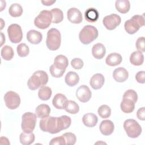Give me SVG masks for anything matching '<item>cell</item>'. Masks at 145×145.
Returning a JSON list of instances; mask_svg holds the SVG:
<instances>
[{
  "mask_svg": "<svg viewBox=\"0 0 145 145\" xmlns=\"http://www.w3.org/2000/svg\"><path fill=\"white\" fill-rule=\"evenodd\" d=\"M71 120L69 116L63 115L59 117L48 116L40 121V128L44 132L56 134L63 130L69 128Z\"/></svg>",
  "mask_w": 145,
  "mask_h": 145,
  "instance_id": "cell-1",
  "label": "cell"
},
{
  "mask_svg": "<svg viewBox=\"0 0 145 145\" xmlns=\"http://www.w3.org/2000/svg\"><path fill=\"white\" fill-rule=\"evenodd\" d=\"M48 82V75L43 70H37L33 72L27 82L29 89L35 90L39 87L45 86Z\"/></svg>",
  "mask_w": 145,
  "mask_h": 145,
  "instance_id": "cell-2",
  "label": "cell"
},
{
  "mask_svg": "<svg viewBox=\"0 0 145 145\" xmlns=\"http://www.w3.org/2000/svg\"><path fill=\"white\" fill-rule=\"evenodd\" d=\"M98 35V30L96 27L91 25H87L80 31L79 38L82 43L87 45L96 39Z\"/></svg>",
  "mask_w": 145,
  "mask_h": 145,
  "instance_id": "cell-3",
  "label": "cell"
},
{
  "mask_svg": "<svg viewBox=\"0 0 145 145\" xmlns=\"http://www.w3.org/2000/svg\"><path fill=\"white\" fill-rule=\"evenodd\" d=\"M61 42V35L60 32L56 28H52L48 30L46 40L47 48L52 51L57 50Z\"/></svg>",
  "mask_w": 145,
  "mask_h": 145,
  "instance_id": "cell-4",
  "label": "cell"
},
{
  "mask_svg": "<svg viewBox=\"0 0 145 145\" xmlns=\"http://www.w3.org/2000/svg\"><path fill=\"white\" fill-rule=\"evenodd\" d=\"M144 25V18L143 16L135 15L130 19L127 20L125 22L124 27L127 33L133 35L136 33Z\"/></svg>",
  "mask_w": 145,
  "mask_h": 145,
  "instance_id": "cell-5",
  "label": "cell"
},
{
  "mask_svg": "<svg viewBox=\"0 0 145 145\" xmlns=\"http://www.w3.org/2000/svg\"><path fill=\"white\" fill-rule=\"evenodd\" d=\"M123 128L127 135L131 138H138L142 133V127L134 119H127L123 123Z\"/></svg>",
  "mask_w": 145,
  "mask_h": 145,
  "instance_id": "cell-6",
  "label": "cell"
},
{
  "mask_svg": "<svg viewBox=\"0 0 145 145\" xmlns=\"http://www.w3.org/2000/svg\"><path fill=\"white\" fill-rule=\"evenodd\" d=\"M52 22V14L46 10H42L35 18L34 24L36 27L44 29L49 27Z\"/></svg>",
  "mask_w": 145,
  "mask_h": 145,
  "instance_id": "cell-7",
  "label": "cell"
},
{
  "mask_svg": "<svg viewBox=\"0 0 145 145\" xmlns=\"http://www.w3.org/2000/svg\"><path fill=\"white\" fill-rule=\"evenodd\" d=\"M37 120V116L32 112L24 113L22 117L21 127L23 131L32 133L35 129Z\"/></svg>",
  "mask_w": 145,
  "mask_h": 145,
  "instance_id": "cell-8",
  "label": "cell"
},
{
  "mask_svg": "<svg viewBox=\"0 0 145 145\" xmlns=\"http://www.w3.org/2000/svg\"><path fill=\"white\" fill-rule=\"evenodd\" d=\"M7 34L11 42L18 43L23 38V32L21 27L16 23L11 24L7 28Z\"/></svg>",
  "mask_w": 145,
  "mask_h": 145,
  "instance_id": "cell-9",
  "label": "cell"
},
{
  "mask_svg": "<svg viewBox=\"0 0 145 145\" xmlns=\"http://www.w3.org/2000/svg\"><path fill=\"white\" fill-rule=\"evenodd\" d=\"M6 106L10 109H15L20 104V98L18 93L14 91H8L4 96Z\"/></svg>",
  "mask_w": 145,
  "mask_h": 145,
  "instance_id": "cell-10",
  "label": "cell"
},
{
  "mask_svg": "<svg viewBox=\"0 0 145 145\" xmlns=\"http://www.w3.org/2000/svg\"><path fill=\"white\" fill-rule=\"evenodd\" d=\"M121 22V17L116 14H112L105 16L103 19V23L104 27L108 30H113Z\"/></svg>",
  "mask_w": 145,
  "mask_h": 145,
  "instance_id": "cell-11",
  "label": "cell"
},
{
  "mask_svg": "<svg viewBox=\"0 0 145 145\" xmlns=\"http://www.w3.org/2000/svg\"><path fill=\"white\" fill-rule=\"evenodd\" d=\"M76 96L80 101L86 103L90 100L92 96V92L87 86L82 85L76 89Z\"/></svg>",
  "mask_w": 145,
  "mask_h": 145,
  "instance_id": "cell-12",
  "label": "cell"
},
{
  "mask_svg": "<svg viewBox=\"0 0 145 145\" xmlns=\"http://www.w3.org/2000/svg\"><path fill=\"white\" fill-rule=\"evenodd\" d=\"M68 20L72 23L79 24L83 20L82 14L80 11L75 7H71L67 11Z\"/></svg>",
  "mask_w": 145,
  "mask_h": 145,
  "instance_id": "cell-13",
  "label": "cell"
},
{
  "mask_svg": "<svg viewBox=\"0 0 145 145\" xmlns=\"http://www.w3.org/2000/svg\"><path fill=\"white\" fill-rule=\"evenodd\" d=\"M99 129L101 133L104 135H109L114 131V125L113 122L109 120H105L101 121Z\"/></svg>",
  "mask_w": 145,
  "mask_h": 145,
  "instance_id": "cell-14",
  "label": "cell"
},
{
  "mask_svg": "<svg viewBox=\"0 0 145 145\" xmlns=\"http://www.w3.org/2000/svg\"><path fill=\"white\" fill-rule=\"evenodd\" d=\"M135 103L136 102L131 99L123 97V99L120 104L122 111L125 113L133 112L135 109Z\"/></svg>",
  "mask_w": 145,
  "mask_h": 145,
  "instance_id": "cell-15",
  "label": "cell"
},
{
  "mask_svg": "<svg viewBox=\"0 0 145 145\" xmlns=\"http://www.w3.org/2000/svg\"><path fill=\"white\" fill-rule=\"evenodd\" d=\"M129 76L128 71L122 67H120L116 69L113 72V77L114 79L119 83L125 82Z\"/></svg>",
  "mask_w": 145,
  "mask_h": 145,
  "instance_id": "cell-16",
  "label": "cell"
},
{
  "mask_svg": "<svg viewBox=\"0 0 145 145\" xmlns=\"http://www.w3.org/2000/svg\"><path fill=\"white\" fill-rule=\"evenodd\" d=\"M104 76L100 73L94 74L91 78L89 84L94 89H99L101 88L104 84Z\"/></svg>",
  "mask_w": 145,
  "mask_h": 145,
  "instance_id": "cell-17",
  "label": "cell"
},
{
  "mask_svg": "<svg viewBox=\"0 0 145 145\" xmlns=\"http://www.w3.org/2000/svg\"><path fill=\"white\" fill-rule=\"evenodd\" d=\"M27 39L32 44H37L42 41V35L39 31L35 29H31L27 33Z\"/></svg>",
  "mask_w": 145,
  "mask_h": 145,
  "instance_id": "cell-18",
  "label": "cell"
},
{
  "mask_svg": "<svg viewBox=\"0 0 145 145\" xmlns=\"http://www.w3.org/2000/svg\"><path fill=\"white\" fill-rule=\"evenodd\" d=\"M82 121L86 126L93 127L96 125L98 121V118L96 114L92 113H88L83 116Z\"/></svg>",
  "mask_w": 145,
  "mask_h": 145,
  "instance_id": "cell-19",
  "label": "cell"
},
{
  "mask_svg": "<svg viewBox=\"0 0 145 145\" xmlns=\"http://www.w3.org/2000/svg\"><path fill=\"white\" fill-rule=\"evenodd\" d=\"M106 53L105 46L101 43H97L95 44L92 48V56L98 59H102Z\"/></svg>",
  "mask_w": 145,
  "mask_h": 145,
  "instance_id": "cell-20",
  "label": "cell"
},
{
  "mask_svg": "<svg viewBox=\"0 0 145 145\" xmlns=\"http://www.w3.org/2000/svg\"><path fill=\"white\" fill-rule=\"evenodd\" d=\"M122 60L121 54L117 53H112L106 58L105 63L110 66H115L120 65Z\"/></svg>",
  "mask_w": 145,
  "mask_h": 145,
  "instance_id": "cell-21",
  "label": "cell"
},
{
  "mask_svg": "<svg viewBox=\"0 0 145 145\" xmlns=\"http://www.w3.org/2000/svg\"><path fill=\"white\" fill-rule=\"evenodd\" d=\"M67 97L62 93H57L52 100L53 105L58 109H63Z\"/></svg>",
  "mask_w": 145,
  "mask_h": 145,
  "instance_id": "cell-22",
  "label": "cell"
},
{
  "mask_svg": "<svg viewBox=\"0 0 145 145\" xmlns=\"http://www.w3.org/2000/svg\"><path fill=\"white\" fill-rule=\"evenodd\" d=\"M50 113V106L45 104H41L38 105L35 109V113L40 118H43L49 116Z\"/></svg>",
  "mask_w": 145,
  "mask_h": 145,
  "instance_id": "cell-23",
  "label": "cell"
},
{
  "mask_svg": "<svg viewBox=\"0 0 145 145\" xmlns=\"http://www.w3.org/2000/svg\"><path fill=\"white\" fill-rule=\"evenodd\" d=\"M65 83L70 87H73L76 85L79 81L78 74L74 71H69L67 73L65 78Z\"/></svg>",
  "mask_w": 145,
  "mask_h": 145,
  "instance_id": "cell-24",
  "label": "cell"
},
{
  "mask_svg": "<svg viewBox=\"0 0 145 145\" xmlns=\"http://www.w3.org/2000/svg\"><path fill=\"white\" fill-rule=\"evenodd\" d=\"M130 62L134 66H140L144 62V56L140 51L133 52L130 56Z\"/></svg>",
  "mask_w": 145,
  "mask_h": 145,
  "instance_id": "cell-25",
  "label": "cell"
},
{
  "mask_svg": "<svg viewBox=\"0 0 145 145\" xmlns=\"http://www.w3.org/2000/svg\"><path fill=\"white\" fill-rule=\"evenodd\" d=\"M69 65L67 58L63 55H58L54 60V65L60 70H65Z\"/></svg>",
  "mask_w": 145,
  "mask_h": 145,
  "instance_id": "cell-26",
  "label": "cell"
},
{
  "mask_svg": "<svg viewBox=\"0 0 145 145\" xmlns=\"http://www.w3.org/2000/svg\"><path fill=\"white\" fill-rule=\"evenodd\" d=\"M85 19L90 23H93L97 20L99 17L98 11L95 8H88L84 12Z\"/></svg>",
  "mask_w": 145,
  "mask_h": 145,
  "instance_id": "cell-27",
  "label": "cell"
},
{
  "mask_svg": "<svg viewBox=\"0 0 145 145\" xmlns=\"http://www.w3.org/2000/svg\"><path fill=\"white\" fill-rule=\"evenodd\" d=\"M115 6L118 12L126 14L130 10V3L128 0H117L115 2Z\"/></svg>",
  "mask_w": 145,
  "mask_h": 145,
  "instance_id": "cell-28",
  "label": "cell"
},
{
  "mask_svg": "<svg viewBox=\"0 0 145 145\" xmlns=\"http://www.w3.org/2000/svg\"><path fill=\"white\" fill-rule=\"evenodd\" d=\"M35 134L32 133L23 132L20 134V142L23 145H29L33 143L35 141Z\"/></svg>",
  "mask_w": 145,
  "mask_h": 145,
  "instance_id": "cell-29",
  "label": "cell"
},
{
  "mask_svg": "<svg viewBox=\"0 0 145 145\" xmlns=\"http://www.w3.org/2000/svg\"><path fill=\"white\" fill-rule=\"evenodd\" d=\"M64 109L69 113L75 114L79 111V106L73 100H67L65 104Z\"/></svg>",
  "mask_w": 145,
  "mask_h": 145,
  "instance_id": "cell-30",
  "label": "cell"
},
{
  "mask_svg": "<svg viewBox=\"0 0 145 145\" xmlns=\"http://www.w3.org/2000/svg\"><path fill=\"white\" fill-rule=\"evenodd\" d=\"M52 94V89L47 86H42L40 87L38 91L39 97L43 101L48 100Z\"/></svg>",
  "mask_w": 145,
  "mask_h": 145,
  "instance_id": "cell-31",
  "label": "cell"
},
{
  "mask_svg": "<svg viewBox=\"0 0 145 145\" xmlns=\"http://www.w3.org/2000/svg\"><path fill=\"white\" fill-rule=\"evenodd\" d=\"M1 55L2 58L5 60L10 61L14 55L13 49L10 46L5 45L1 49Z\"/></svg>",
  "mask_w": 145,
  "mask_h": 145,
  "instance_id": "cell-32",
  "label": "cell"
},
{
  "mask_svg": "<svg viewBox=\"0 0 145 145\" xmlns=\"http://www.w3.org/2000/svg\"><path fill=\"white\" fill-rule=\"evenodd\" d=\"M23 8L19 3H12L9 7L8 13L12 17H18L23 14Z\"/></svg>",
  "mask_w": 145,
  "mask_h": 145,
  "instance_id": "cell-33",
  "label": "cell"
},
{
  "mask_svg": "<svg viewBox=\"0 0 145 145\" xmlns=\"http://www.w3.org/2000/svg\"><path fill=\"white\" fill-rule=\"evenodd\" d=\"M52 14V22L58 24L61 22L63 19V14L62 11L58 8H54L51 10Z\"/></svg>",
  "mask_w": 145,
  "mask_h": 145,
  "instance_id": "cell-34",
  "label": "cell"
},
{
  "mask_svg": "<svg viewBox=\"0 0 145 145\" xmlns=\"http://www.w3.org/2000/svg\"><path fill=\"white\" fill-rule=\"evenodd\" d=\"M97 112L102 118H106L111 114V109L107 105H102L98 108Z\"/></svg>",
  "mask_w": 145,
  "mask_h": 145,
  "instance_id": "cell-35",
  "label": "cell"
},
{
  "mask_svg": "<svg viewBox=\"0 0 145 145\" xmlns=\"http://www.w3.org/2000/svg\"><path fill=\"white\" fill-rule=\"evenodd\" d=\"M16 51L18 56L21 57H24L28 55L29 49L28 46L25 43H21L16 47Z\"/></svg>",
  "mask_w": 145,
  "mask_h": 145,
  "instance_id": "cell-36",
  "label": "cell"
},
{
  "mask_svg": "<svg viewBox=\"0 0 145 145\" xmlns=\"http://www.w3.org/2000/svg\"><path fill=\"white\" fill-rule=\"evenodd\" d=\"M62 135L65 138L66 144L73 145L75 143L76 140V138L74 134L70 133V132H68V133H64Z\"/></svg>",
  "mask_w": 145,
  "mask_h": 145,
  "instance_id": "cell-37",
  "label": "cell"
},
{
  "mask_svg": "<svg viewBox=\"0 0 145 145\" xmlns=\"http://www.w3.org/2000/svg\"><path fill=\"white\" fill-rule=\"evenodd\" d=\"M49 71H50V72L52 76H53L54 78H61L63 75V74L65 71V70H60V69H58L54 65V64L50 66Z\"/></svg>",
  "mask_w": 145,
  "mask_h": 145,
  "instance_id": "cell-38",
  "label": "cell"
},
{
  "mask_svg": "<svg viewBox=\"0 0 145 145\" xmlns=\"http://www.w3.org/2000/svg\"><path fill=\"white\" fill-rule=\"evenodd\" d=\"M71 66L75 70L81 69L84 65L83 61L79 58H74L71 61Z\"/></svg>",
  "mask_w": 145,
  "mask_h": 145,
  "instance_id": "cell-39",
  "label": "cell"
},
{
  "mask_svg": "<svg viewBox=\"0 0 145 145\" xmlns=\"http://www.w3.org/2000/svg\"><path fill=\"white\" fill-rule=\"evenodd\" d=\"M144 41H145V38L144 37H139L136 41V44H135L136 48L139 51H140L141 52H145Z\"/></svg>",
  "mask_w": 145,
  "mask_h": 145,
  "instance_id": "cell-40",
  "label": "cell"
},
{
  "mask_svg": "<svg viewBox=\"0 0 145 145\" xmlns=\"http://www.w3.org/2000/svg\"><path fill=\"white\" fill-rule=\"evenodd\" d=\"M123 97H128L133 99L136 103L138 100V95L137 93L133 89H128L123 94Z\"/></svg>",
  "mask_w": 145,
  "mask_h": 145,
  "instance_id": "cell-41",
  "label": "cell"
},
{
  "mask_svg": "<svg viewBox=\"0 0 145 145\" xmlns=\"http://www.w3.org/2000/svg\"><path fill=\"white\" fill-rule=\"evenodd\" d=\"M50 145H55V144H60V145H65L66 144L65 140L64 137L61 135L60 137H57L53 138L51 139L49 142Z\"/></svg>",
  "mask_w": 145,
  "mask_h": 145,
  "instance_id": "cell-42",
  "label": "cell"
},
{
  "mask_svg": "<svg viewBox=\"0 0 145 145\" xmlns=\"http://www.w3.org/2000/svg\"><path fill=\"white\" fill-rule=\"evenodd\" d=\"M135 79L139 83H141V84L144 83V81H145L144 71H138L135 75Z\"/></svg>",
  "mask_w": 145,
  "mask_h": 145,
  "instance_id": "cell-43",
  "label": "cell"
},
{
  "mask_svg": "<svg viewBox=\"0 0 145 145\" xmlns=\"http://www.w3.org/2000/svg\"><path fill=\"white\" fill-rule=\"evenodd\" d=\"M137 116L140 120L144 121L145 120V108H140L137 112Z\"/></svg>",
  "mask_w": 145,
  "mask_h": 145,
  "instance_id": "cell-44",
  "label": "cell"
},
{
  "mask_svg": "<svg viewBox=\"0 0 145 145\" xmlns=\"http://www.w3.org/2000/svg\"><path fill=\"white\" fill-rule=\"evenodd\" d=\"M41 2L45 6H50V5H53L54 3H55L56 1L48 0V1H41Z\"/></svg>",
  "mask_w": 145,
  "mask_h": 145,
  "instance_id": "cell-45",
  "label": "cell"
},
{
  "mask_svg": "<svg viewBox=\"0 0 145 145\" xmlns=\"http://www.w3.org/2000/svg\"><path fill=\"white\" fill-rule=\"evenodd\" d=\"M1 41H2V42H1V46H2V44H3V42H5V37L4 36V35L2 32H1Z\"/></svg>",
  "mask_w": 145,
  "mask_h": 145,
  "instance_id": "cell-46",
  "label": "cell"
}]
</instances>
